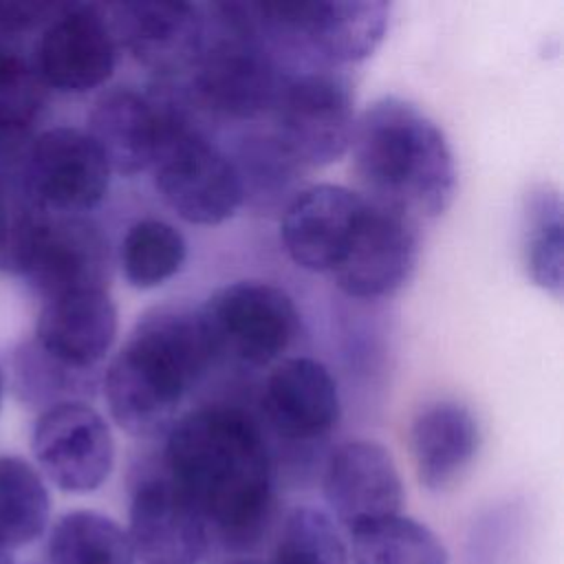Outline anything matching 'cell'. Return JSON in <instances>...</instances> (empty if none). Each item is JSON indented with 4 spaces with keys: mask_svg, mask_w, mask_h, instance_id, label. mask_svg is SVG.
I'll return each mask as SVG.
<instances>
[{
    "mask_svg": "<svg viewBox=\"0 0 564 564\" xmlns=\"http://www.w3.org/2000/svg\"><path fill=\"white\" fill-rule=\"evenodd\" d=\"M161 469L227 549L249 551L269 531L273 460L260 425L240 408L183 412L165 434Z\"/></svg>",
    "mask_w": 564,
    "mask_h": 564,
    "instance_id": "cell-1",
    "label": "cell"
},
{
    "mask_svg": "<svg viewBox=\"0 0 564 564\" xmlns=\"http://www.w3.org/2000/svg\"><path fill=\"white\" fill-rule=\"evenodd\" d=\"M216 355L200 308L148 311L104 375L110 416L130 436H165Z\"/></svg>",
    "mask_w": 564,
    "mask_h": 564,
    "instance_id": "cell-2",
    "label": "cell"
},
{
    "mask_svg": "<svg viewBox=\"0 0 564 564\" xmlns=\"http://www.w3.org/2000/svg\"><path fill=\"white\" fill-rule=\"evenodd\" d=\"M352 174L361 196L414 220L441 216L456 196L445 132L416 104L383 95L355 123Z\"/></svg>",
    "mask_w": 564,
    "mask_h": 564,
    "instance_id": "cell-3",
    "label": "cell"
},
{
    "mask_svg": "<svg viewBox=\"0 0 564 564\" xmlns=\"http://www.w3.org/2000/svg\"><path fill=\"white\" fill-rule=\"evenodd\" d=\"M205 13L207 37L189 70V99L229 119L269 115L286 68L262 40L253 2H212Z\"/></svg>",
    "mask_w": 564,
    "mask_h": 564,
    "instance_id": "cell-4",
    "label": "cell"
},
{
    "mask_svg": "<svg viewBox=\"0 0 564 564\" xmlns=\"http://www.w3.org/2000/svg\"><path fill=\"white\" fill-rule=\"evenodd\" d=\"M256 24L284 68H339L370 57L381 44L390 4L381 0L253 2Z\"/></svg>",
    "mask_w": 564,
    "mask_h": 564,
    "instance_id": "cell-5",
    "label": "cell"
},
{
    "mask_svg": "<svg viewBox=\"0 0 564 564\" xmlns=\"http://www.w3.org/2000/svg\"><path fill=\"white\" fill-rule=\"evenodd\" d=\"M271 139L297 167L339 161L355 132V95L337 68H289L271 108Z\"/></svg>",
    "mask_w": 564,
    "mask_h": 564,
    "instance_id": "cell-6",
    "label": "cell"
},
{
    "mask_svg": "<svg viewBox=\"0 0 564 564\" xmlns=\"http://www.w3.org/2000/svg\"><path fill=\"white\" fill-rule=\"evenodd\" d=\"M150 170L159 196L185 223L220 225L245 203L234 159L192 119L167 134Z\"/></svg>",
    "mask_w": 564,
    "mask_h": 564,
    "instance_id": "cell-7",
    "label": "cell"
},
{
    "mask_svg": "<svg viewBox=\"0 0 564 564\" xmlns=\"http://www.w3.org/2000/svg\"><path fill=\"white\" fill-rule=\"evenodd\" d=\"M218 352L249 366H271L300 335L293 297L267 280H238L214 291L200 308Z\"/></svg>",
    "mask_w": 564,
    "mask_h": 564,
    "instance_id": "cell-8",
    "label": "cell"
},
{
    "mask_svg": "<svg viewBox=\"0 0 564 564\" xmlns=\"http://www.w3.org/2000/svg\"><path fill=\"white\" fill-rule=\"evenodd\" d=\"M187 119V95L172 90V82H161L154 90L117 86L93 104L86 134L110 172L132 176L152 167L167 134Z\"/></svg>",
    "mask_w": 564,
    "mask_h": 564,
    "instance_id": "cell-9",
    "label": "cell"
},
{
    "mask_svg": "<svg viewBox=\"0 0 564 564\" xmlns=\"http://www.w3.org/2000/svg\"><path fill=\"white\" fill-rule=\"evenodd\" d=\"M104 9L117 46H123L161 82H172L194 68L207 37L205 4L137 0Z\"/></svg>",
    "mask_w": 564,
    "mask_h": 564,
    "instance_id": "cell-10",
    "label": "cell"
},
{
    "mask_svg": "<svg viewBox=\"0 0 564 564\" xmlns=\"http://www.w3.org/2000/svg\"><path fill=\"white\" fill-rule=\"evenodd\" d=\"M33 454L44 476L68 494L99 489L115 465L104 416L84 401L46 408L33 427Z\"/></svg>",
    "mask_w": 564,
    "mask_h": 564,
    "instance_id": "cell-11",
    "label": "cell"
},
{
    "mask_svg": "<svg viewBox=\"0 0 564 564\" xmlns=\"http://www.w3.org/2000/svg\"><path fill=\"white\" fill-rule=\"evenodd\" d=\"M126 533L139 564H200L214 544L205 518L163 469L137 480Z\"/></svg>",
    "mask_w": 564,
    "mask_h": 564,
    "instance_id": "cell-12",
    "label": "cell"
},
{
    "mask_svg": "<svg viewBox=\"0 0 564 564\" xmlns=\"http://www.w3.org/2000/svg\"><path fill=\"white\" fill-rule=\"evenodd\" d=\"M419 220L366 198L355 236L330 271L335 284L350 297L377 300L397 293L419 260Z\"/></svg>",
    "mask_w": 564,
    "mask_h": 564,
    "instance_id": "cell-13",
    "label": "cell"
},
{
    "mask_svg": "<svg viewBox=\"0 0 564 564\" xmlns=\"http://www.w3.org/2000/svg\"><path fill=\"white\" fill-rule=\"evenodd\" d=\"M322 491L328 516L346 533L397 516L403 507V482L392 454L375 441H346L324 465Z\"/></svg>",
    "mask_w": 564,
    "mask_h": 564,
    "instance_id": "cell-14",
    "label": "cell"
},
{
    "mask_svg": "<svg viewBox=\"0 0 564 564\" xmlns=\"http://www.w3.org/2000/svg\"><path fill=\"white\" fill-rule=\"evenodd\" d=\"M117 48L104 7L64 4L37 40L35 68L46 86L88 93L110 79Z\"/></svg>",
    "mask_w": 564,
    "mask_h": 564,
    "instance_id": "cell-15",
    "label": "cell"
},
{
    "mask_svg": "<svg viewBox=\"0 0 564 564\" xmlns=\"http://www.w3.org/2000/svg\"><path fill=\"white\" fill-rule=\"evenodd\" d=\"M110 167L95 141L77 128L42 132L29 152V194L53 214L82 216L99 205Z\"/></svg>",
    "mask_w": 564,
    "mask_h": 564,
    "instance_id": "cell-16",
    "label": "cell"
},
{
    "mask_svg": "<svg viewBox=\"0 0 564 564\" xmlns=\"http://www.w3.org/2000/svg\"><path fill=\"white\" fill-rule=\"evenodd\" d=\"M22 273L46 300L73 291H106L110 280L108 238L84 216L46 212Z\"/></svg>",
    "mask_w": 564,
    "mask_h": 564,
    "instance_id": "cell-17",
    "label": "cell"
},
{
    "mask_svg": "<svg viewBox=\"0 0 564 564\" xmlns=\"http://www.w3.org/2000/svg\"><path fill=\"white\" fill-rule=\"evenodd\" d=\"M366 198L344 185L302 187L282 214L280 238L295 267L328 273L344 258L364 216Z\"/></svg>",
    "mask_w": 564,
    "mask_h": 564,
    "instance_id": "cell-18",
    "label": "cell"
},
{
    "mask_svg": "<svg viewBox=\"0 0 564 564\" xmlns=\"http://www.w3.org/2000/svg\"><path fill=\"white\" fill-rule=\"evenodd\" d=\"M262 410L273 432L286 441L324 438L341 416L337 381L317 359H282L267 377Z\"/></svg>",
    "mask_w": 564,
    "mask_h": 564,
    "instance_id": "cell-19",
    "label": "cell"
},
{
    "mask_svg": "<svg viewBox=\"0 0 564 564\" xmlns=\"http://www.w3.org/2000/svg\"><path fill=\"white\" fill-rule=\"evenodd\" d=\"M117 337V308L101 289L73 291L46 300L35 346L75 370H95Z\"/></svg>",
    "mask_w": 564,
    "mask_h": 564,
    "instance_id": "cell-20",
    "label": "cell"
},
{
    "mask_svg": "<svg viewBox=\"0 0 564 564\" xmlns=\"http://www.w3.org/2000/svg\"><path fill=\"white\" fill-rule=\"evenodd\" d=\"M480 425L458 401H434L410 423V452L419 482L430 491L449 489L474 463Z\"/></svg>",
    "mask_w": 564,
    "mask_h": 564,
    "instance_id": "cell-21",
    "label": "cell"
},
{
    "mask_svg": "<svg viewBox=\"0 0 564 564\" xmlns=\"http://www.w3.org/2000/svg\"><path fill=\"white\" fill-rule=\"evenodd\" d=\"M520 251L527 278L551 293L562 295V198L551 185L527 192L520 223Z\"/></svg>",
    "mask_w": 564,
    "mask_h": 564,
    "instance_id": "cell-22",
    "label": "cell"
},
{
    "mask_svg": "<svg viewBox=\"0 0 564 564\" xmlns=\"http://www.w3.org/2000/svg\"><path fill=\"white\" fill-rule=\"evenodd\" d=\"M352 564H449L441 538L423 522L390 516L348 533Z\"/></svg>",
    "mask_w": 564,
    "mask_h": 564,
    "instance_id": "cell-23",
    "label": "cell"
},
{
    "mask_svg": "<svg viewBox=\"0 0 564 564\" xmlns=\"http://www.w3.org/2000/svg\"><path fill=\"white\" fill-rule=\"evenodd\" d=\"M51 564H137L130 538L112 518L75 509L64 513L48 535Z\"/></svg>",
    "mask_w": 564,
    "mask_h": 564,
    "instance_id": "cell-24",
    "label": "cell"
},
{
    "mask_svg": "<svg viewBox=\"0 0 564 564\" xmlns=\"http://www.w3.org/2000/svg\"><path fill=\"white\" fill-rule=\"evenodd\" d=\"M48 511L42 476L18 456H0V555L40 538Z\"/></svg>",
    "mask_w": 564,
    "mask_h": 564,
    "instance_id": "cell-25",
    "label": "cell"
},
{
    "mask_svg": "<svg viewBox=\"0 0 564 564\" xmlns=\"http://www.w3.org/2000/svg\"><path fill=\"white\" fill-rule=\"evenodd\" d=\"M187 258L185 236L170 223L143 218L128 227L119 247L123 278L134 289H156L174 278Z\"/></svg>",
    "mask_w": 564,
    "mask_h": 564,
    "instance_id": "cell-26",
    "label": "cell"
},
{
    "mask_svg": "<svg viewBox=\"0 0 564 564\" xmlns=\"http://www.w3.org/2000/svg\"><path fill=\"white\" fill-rule=\"evenodd\" d=\"M271 564H350L337 522L319 507L291 509L280 527Z\"/></svg>",
    "mask_w": 564,
    "mask_h": 564,
    "instance_id": "cell-27",
    "label": "cell"
},
{
    "mask_svg": "<svg viewBox=\"0 0 564 564\" xmlns=\"http://www.w3.org/2000/svg\"><path fill=\"white\" fill-rule=\"evenodd\" d=\"M44 79L20 55L0 53V132L33 126L46 104Z\"/></svg>",
    "mask_w": 564,
    "mask_h": 564,
    "instance_id": "cell-28",
    "label": "cell"
},
{
    "mask_svg": "<svg viewBox=\"0 0 564 564\" xmlns=\"http://www.w3.org/2000/svg\"><path fill=\"white\" fill-rule=\"evenodd\" d=\"M238 170L245 200L253 198H282L289 192V185L300 170L269 137L260 139H245L238 159H234Z\"/></svg>",
    "mask_w": 564,
    "mask_h": 564,
    "instance_id": "cell-29",
    "label": "cell"
},
{
    "mask_svg": "<svg viewBox=\"0 0 564 564\" xmlns=\"http://www.w3.org/2000/svg\"><path fill=\"white\" fill-rule=\"evenodd\" d=\"M225 564H262V562H256V560H247V557H240V560H231V562H225Z\"/></svg>",
    "mask_w": 564,
    "mask_h": 564,
    "instance_id": "cell-30",
    "label": "cell"
},
{
    "mask_svg": "<svg viewBox=\"0 0 564 564\" xmlns=\"http://www.w3.org/2000/svg\"><path fill=\"white\" fill-rule=\"evenodd\" d=\"M0 397H2V375H0Z\"/></svg>",
    "mask_w": 564,
    "mask_h": 564,
    "instance_id": "cell-31",
    "label": "cell"
},
{
    "mask_svg": "<svg viewBox=\"0 0 564 564\" xmlns=\"http://www.w3.org/2000/svg\"><path fill=\"white\" fill-rule=\"evenodd\" d=\"M0 562H2V555H0Z\"/></svg>",
    "mask_w": 564,
    "mask_h": 564,
    "instance_id": "cell-32",
    "label": "cell"
}]
</instances>
